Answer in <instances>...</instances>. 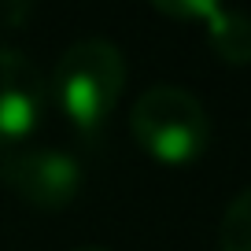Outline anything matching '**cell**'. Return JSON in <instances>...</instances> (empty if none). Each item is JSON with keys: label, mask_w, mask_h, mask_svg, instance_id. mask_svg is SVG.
I'll return each instance as SVG.
<instances>
[{"label": "cell", "mask_w": 251, "mask_h": 251, "mask_svg": "<svg viewBox=\"0 0 251 251\" xmlns=\"http://www.w3.org/2000/svg\"><path fill=\"white\" fill-rule=\"evenodd\" d=\"M122 89H126V55L111 41L89 37L71 45L55 59L48 100H55V107L78 129H96L115 111Z\"/></svg>", "instance_id": "6da1fadb"}, {"label": "cell", "mask_w": 251, "mask_h": 251, "mask_svg": "<svg viewBox=\"0 0 251 251\" xmlns=\"http://www.w3.org/2000/svg\"><path fill=\"white\" fill-rule=\"evenodd\" d=\"M133 141L163 166L196 163L211 144V118L188 89L151 85L137 96L129 115Z\"/></svg>", "instance_id": "7a4b0ae2"}, {"label": "cell", "mask_w": 251, "mask_h": 251, "mask_svg": "<svg viewBox=\"0 0 251 251\" xmlns=\"http://www.w3.org/2000/svg\"><path fill=\"white\" fill-rule=\"evenodd\" d=\"M0 185L41 211H63L81 192V166L52 148L0 144Z\"/></svg>", "instance_id": "3957f363"}, {"label": "cell", "mask_w": 251, "mask_h": 251, "mask_svg": "<svg viewBox=\"0 0 251 251\" xmlns=\"http://www.w3.org/2000/svg\"><path fill=\"white\" fill-rule=\"evenodd\" d=\"M48 111V81L23 52L0 45V144H23Z\"/></svg>", "instance_id": "277c9868"}, {"label": "cell", "mask_w": 251, "mask_h": 251, "mask_svg": "<svg viewBox=\"0 0 251 251\" xmlns=\"http://www.w3.org/2000/svg\"><path fill=\"white\" fill-rule=\"evenodd\" d=\"M207 41L226 63H251V19L244 11L222 8V15L207 23Z\"/></svg>", "instance_id": "5b68a950"}, {"label": "cell", "mask_w": 251, "mask_h": 251, "mask_svg": "<svg viewBox=\"0 0 251 251\" xmlns=\"http://www.w3.org/2000/svg\"><path fill=\"white\" fill-rule=\"evenodd\" d=\"M218 251H251V188H244L222 214Z\"/></svg>", "instance_id": "8992f818"}, {"label": "cell", "mask_w": 251, "mask_h": 251, "mask_svg": "<svg viewBox=\"0 0 251 251\" xmlns=\"http://www.w3.org/2000/svg\"><path fill=\"white\" fill-rule=\"evenodd\" d=\"M155 11L177 19V23H214L222 15V0H148Z\"/></svg>", "instance_id": "52a82bcc"}, {"label": "cell", "mask_w": 251, "mask_h": 251, "mask_svg": "<svg viewBox=\"0 0 251 251\" xmlns=\"http://www.w3.org/2000/svg\"><path fill=\"white\" fill-rule=\"evenodd\" d=\"M78 251H107V248H78Z\"/></svg>", "instance_id": "ba28073f"}]
</instances>
